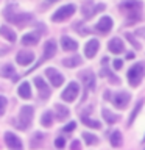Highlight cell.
I'll list each match as a JSON object with an SVG mask.
<instances>
[{"mask_svg":"<svg viewBox=\"0 0 145 150\" xmlns=\"http://www.w3.org/2000/svg\"><path fill=\"white\" fill-rule=\"evenodd\" d=\"M80 63H81V58H80L78 55H75L73 58H67V59L63 61V64L65 67H75V66H78Z\"/></svg>","mask_w":145,"mask_h":150,"instance_id":"obj_24","label":"cell"},{"mask_svg":"<svg viewBox=\"0 0 145 150\" xmlns=\"http://www.w3.org/2000/svg\"><path fill=\"white\" fill-rule=\"evenodd\" d=\"M75 128H77V122H69L63 130H64V133H70V131H73Z\"/></svg>","mask_w":145,"mask_h":150,"instance_id":"obj_32","label":"cell"},{"mask_svg":"<svg viewBox=\"0 0 145 150\" xmlns=\"http://www.w3.org/2000/svg\"><path fill=\"white\" fill-rule=\"evenodd\" d=\"M6 103H8L6 97L0 96V116H2L3 112H5V110H6Z\"/></svg>","mask_w":145,"mask_h":150,"instance_id":"obj_31","label":"cell"},{"mask_svg":"<svg viewBox=\"0 0 145 150\" xmlns=\"http://www.w3.org/2000/svg\"><path fill=\"white\" fill-rule=\"evenodd\" d=\"M81 120H83L87 127H91V128H100V127H101V125H100V122L92 120L91 117H87V116H83V117H81Z\"/></svg>","mask_w":145,"mask_h":150,"instance_id":"obj_26","label":"cell"},{"mask_svg":"<svg viewBox=\"0 0 145 150\" xmlns=\"http://www.w3.org/2000/svg\"><path fill=\"white\" fill-rule=\"evenodd\" d=\"M45 75L49 77V80H50V83L53 84L55 88H58V86H61L63 84V81H64V77L61 75L56 69H53V67H49L45 70Z\"/></svg>","mask_w":145,"mask_h":150,"instance_id":"obj_8","label":"cell"},{"mask_svg":"<svg viewBox=\"0 0 145 150\" xmlns=\"http://www.w3.org/2000/svg\"><path fill=\"white\" fill-rule=\"evenodd\" d=\"M144 142H145V138H144Z\"/></svg>","mask_w":145,"mask_h":150,"instance_id":"obj_38","label":"cell"},{"mask_svg":"<svg viewBox=\"0 0 145 150\" xmlns=\"http://www.w3.org/2000/svg\"><path fill=\"white\" fill-rule=\"evenodd\" d=\"M50 2H55V0H50Z\"/></svg>","mask_w":145,"mask_h":150,"instance_id":"obj_37","label":"cell"},{"mask_svg":"<svg viewBox=\"0 0 145 150\" xmlns=\"http://www.w3.org/2000/svg\"><path fill=\"white\" fill-rule=\"evenodd\" d=\"M56 110L59 111V114H58V117L61 120L63 119H67V116H69V110L65 106H61V105H56Z\"/></svg>","mask_w":145,"mask_h":150,"instance_id":"obj_30","label":"cell"},{"mask_svg":"<svg viewBox=\"0 0 145 150\" xmlns=\"http://www.w3.org/2000/svg\"><path fill=\"white\" fill-rule=\"evenodd\" d=\"M33 59H34V53L30 50H20L16 56V61L20 66H28L30 63H33Z\"/></svg>","mask_w":145,"mask_h":150,"instance_id":"obj_11","label":"cell"},{"mask_svg":"<svg viewBox=\"0 0 145 150\" xmlns=\"http://www.w3.org/2000/svg\"><path fill=\"white\" fill-rule=\"evenodd\" d=\"M5 142H6V145L11 150H22V142L20 139L17 138L14 133H11V131H8V133H5Z\"/></svg>","mask_w":145,"mask_h":150,"instance_id":"obj_9","label":"cell"},{"mask_svg":"<svg viewBox=\"0 0 145 150\" xmlns=\"http://www.w3.org/2000/svg\"><path fill=\"white\" fill-rule=\"evenodd\" d=\"M14 72H16V70H14L13 64H5V66H2V67H0V75H2V77H5V78L13 77Z\"/></svg>","mask_w":145,"mask_h":150,"instance_id":"obj_22","label":"cell"},{"mask_svg":"<svg viewBox=\"0 0 145 150\" xmlns=\"http://www.w3.org/2000/svg\"><path fill=\"white\" fill-rule=\"evenodd\" d=\"M126 38H128V41L131 42V44H133L134 47H136V49H140V45H139V42H136L134 39H133V36H131V35H126Z\"/></svg>","mask_w":145,"mask_h":150,"instance_id":"obj_34","label":"cell"},{"mask_svg":"<svg viewBox=\"0 0 145 150\" xmlns=\"http://www.w3.org/2000/svg\"><path fill=\"white\" fill-rule=\"evenodd\" d=\"M39 39H41L39 33H27V35H23V38H22V44L23 45H34L39 42Z\"/></svg>","mask_w":145,"mask_h":150,"instance_id":"obj_19","label":"cell"},{"mask_svg":"<svg viewBox=\"0 0 145 150\" xmlns=\"http://www.w3.org/2000/svg\"><path fill=\"white\" fill-rule=\"evenodd\" d=\"M55 53H56V42H55L53 39L47 41V42H45V45H44V56H42V59H41V61L50 59Z\"/></svg>","mask_w":145,"mask_h":150,"instance_id":"obj_17","label":"cell"},{"mask_svg":"<svg viewBox=\"0 0 145 150\" xmlns=\"http://www.w3.org/2000/svg\"><path fill=\"white\" fill-rule=\"evenodd\" d=\"M72 150H80V142L78 141H73L72 142Z\"/></svg>","mask_w":145,"mask_h":150,"instance_id":"obj_36","label":"cell"},{"mask_svg":"<svg viewBox=\"0 0 145 150\" xmlns=\"http://www.w3.org/2000/svg\"><path fill=\"white\" fill-rule=\"evenodd\" d=\"M128 102H130V94L128 92H117L112 96V105H114L115 108H125L126 105H128Z\"/></svg>","mask_w":145,"mask_h":150,"instance_id":"obj_7","label":"cell"},{"mask_svg":"<svg viewBox=\"0 0 145 150\" xmlns=\"http://www.w3.org/2000/svg\"><path fill=\"white\" fill-rule=\"evenodd\" d=\"M142 75H144V66L142 64H134L131 66L130 70H128V81L131 86H137L140 83V80H142Z\"/></svg>","mask_w":145,"mask_h":150,"instance_id":"obj_3","label":"cell"},{"mask_svg":"<svg viewBox=\"0 0 145 150\" xmlns=\"http://www.w3.org/2000/svg\"><path fill=\"white\" fill-rule=\"evenodd\" d=\"M92 5H94L92 2H87V3L83 5V16L86 17V19H91L97 11H103V9H105V5H103V3L95 5L94 8H92Z\"/></svg>","mask_w":145,"mask_h":150,"instance_id":"obj_10","label":"cell"},{"mask_svg":"<svg viewBox=\"0 0 145 150\" xmlns=\"http://www.w3.org/2000/svg\"><path fill=\"white\" fill-rule=\"evenodd\" d=\"M108 49H109L112 53L119 55V53H122V52L125 50L123 41H122L120 38H112V39L109 41V44H108Z\"/></svg>","mask_w":145,"mask_h":150,"instance_id":"obj_15","label":"cell"},{"mask_svg":"<svg viewBox=\"0 0 145 150\" xmlns=\"http://www.w3.org/2000/svg\"><path fill=\"white\" fill-rule=\"evenodd\" d=\"M111 145L112 147H120L122 145V133L120 131H114L111 134Z\"/></svg>","mask_w":145,"mask_h":150,"instance_id":"obj_25","label":"cell"},{"mask_svg":"<svg viewBox=\"0 0 145 150\" xmlns=\"http://www.w3.org/2000/svg\"><path fill=\"white\" fill-rule=\"evenodd\" d=\"M34 84L37 86V91H39L41 98H47L50 96V88L45 84V81H44L42 77H34Z\"/></svg>","mask_w":145,"mask_h":150,"instance_id":"obj_13","label":"cell"},{"mask_svg":"<svg viewBox=\"0 0 145 150\" xmlns=\"http://www.w3.org/2000/svg\"><path fill=\"white\" fill-rule=\"evenodd\" d=\"M17 91H19V96H20L22 98H30L31 97V88L27 81L20 83V86H19Z\"/></svg>","mask_w":145,"mask_h":150,"instance_id":"obj_21","label":"cell"},{"mask_svg":"<svg viewBox=\"0 0 145 150\" xmlns=\"http://www.w3.org/2000/svg\"><path fill=\"white\" fill-rule=\"evenodd\" d=\"M98 47H100V42H98V39L87 41V44L84 45V53H86L87 58H94V56H95Z\"/></svg>","mask_w":145,"mask_h":150,"instance_id":"obj_14","label":"cell"},{"mask_svg":"<svg viewBox=\"0 0 145 150\" xmlns=\"http://www.w3.org/2000/svg\"><path fill=\"white\" fill-rule=\"evenodd\" d=\"M0 35H2L6 41H9V42L16 41V33H14L8 25H2V27H0Z\"/></svg>","mask_w":145,"mask_h":150,"instance_id":"obj_20","label":"cell"},{"mask_svg":"<svg viewBox=\"0 0 145 150\" xmlns=\"http://www.w3.org/2000/svg\"><path fill=\"white\" fill-rule=\"evenodd\" d=\"M75 5L73 3H69V5H64V6H61L56 9V13H53V16H51V21L53 22H63L65 21L67 17H70L72 14L75 13Z\"/></svg>","mask_w":145,"mask_h":150,"instance_id":"obj_1","label":"cell"},{"mask_svg":"<svg viewBox=\"0 0 145 150\" xmlns=\"http://www.w3.org/2000/svg\"><path fill=\"white\" fill-rule=\"evenodd\" d=\"M80 77H81L84 86H86V91H94L95 89V75H94L91 70H86V72H81L80 74Z\"/></svg>","mask_w":145,"mask_h":150,"instance_id":"obj_12","label":"cell"},{"mask_svg":"<svg viewBox=\"0 0 145 150\" xmlns=\"http://www.w3.org/2000/svg\"><path fill=\"white\" fill-rule=\"evenodd\" d=\"M83 138H84V141H86L87 145H94V144L98 142V138L94 136V134H91V133H83Z\"/></svg>","mask_w":145,"mask_h":150,"instance_id":"obj_29","label":"cell"},{"mask_svg":"<svg viewBox=\"0 0 145 150\" xmlns=\"http://www.w3.org/2000/svg\"><path fill=\"white\" fill-rule=\"evenodd\" d=\"M97 31H100V33H106V31H109L111 28H112V19L109 16H103L100 21H98L97 23Z\"/></svg>","mask_w":145,"mask_h":150,"instance_id":"obj_16","label":"cell"},{"mask_svg":"<svg viewBox=\"0 0 145 150\" xmlns=\"http://www.w3.org/2000/svg\"><path fill=\"white\" fill-rule=\"evenodd\" d=\"M140 6H142V2H139V0H125V2L120 3V9L125 11L133 19H139V14H136V13H137V9Z\"/></svg>","mask_w":145,"mask_h":150,"instance_id":"obj_2","label":"cell"},{"mask_svg":"<svg viewBox=\"0 0 145 150\" xmlns=\"http://www.w3.org/2000/svg\"><path fill=\"white\" fill-rule=\"evenodd\" d=\"M61 47H63V50H65V52H72V50L78 49V44L72 39V38L63 36V38H61Z\"/></svg>","mask_w":145,"mask_h":150,"instance_id":"obj_18","label":"cell"},{"mask_svg":"<svg viewBox=\"0 0 145 150\" xmlns=\"http://www.w3.org/2000/svg\"><path fill=\"white\" fill-rule=\"evenodd\" d=\"M41 124L44 127H50L51 124H53V112L45 111L44 114H42V117H41Z\"/></svg>","mask_w":145,"mask_h":150,"instance_id":"obj_23","label":"cell"},{"mask_svg":"<svg viewBox=\"0 0 145 150\" xmlns=\"http://www.w3.org/2000/svg\"><path fill=\"white\" fill-rule=\"evenodd\" d=\"M142 105H144V102L140 100V102H137V105L134 106V110H133V112H131V117H130V120H128V124L131 125L134 122V119H136V116L139 114V111H140V108H142Z\"/></svg>","mask_w":145,"mask_h":150,"instance_id":"obj_28","label":"cell"},{"mask_svg":"<svg viewBox=\"0 0 145 150\" xmlns=\"http://www.w3.org/2000/svg\"><path fill=\"white\" fill-rule=\"evenodd\" d=\"M103 117H105V120L108 122V124H114V122L119 120V117L111 114V111H108V110H103Z\"/></svg>","mask_w":145,"mask_h":150,"instance_id":"obj_27","label":"cell"},{"mask_svg":"<svg viewBox=\"0 0 145 150\" xmlns=\"http://www.w3.org/2000/svg\"><path fill=\"white\" fill-rule=\"evenodd\" d=\"M122 66H123V61H122V59H115L114 61V69L119 70V69H122Z\"/></svg>","mask_w":145,"mask_h":150,"instance_id":"obj_35","label":"cell"},{"mask_svg":"<svg viewBox=\"0 0 145 150\" xmlns=\"http://www.w3.org/2000/svg\"><path fill=\"white\" fill-rule=\"evenodd\" d=\"M55 145L58 149H63L64 145H65V141H64V138H56V141H55Z\"/></svg>","mask_w":145,"mask_h":150,"instance_id":"obj_33","label":"cell"},{"mask_svg":"<svg viewBox=\"0 0 145 150\" xmlns=\"http://www.w3.org/2000/svg\"><path fill=\"white\" fill-rule=\"evenodd\" d=\"M8 19V22H13L19 27H23L28 21H31V14L30 13H17V14H9V16H5Z\"/></svg>","mask_w":145,"mask_h":150,"instance_id":"obj_6","label":"cell"},{"mask_svg":"<svg viewBox=\"0 0 145 150\" xmlns=\"http://www.w3.org/2000/svg\"><path fill=\"white\" fill-rule=\"evenodd\" d=\"M78 94H80V86H78V83H69V86L63 91V94H61V97H63V100L65 102H75V98L78 97Z\"/></svg>","mask_w":145,"mask_h":150,"instance_id":"obj_5","label":"cell"},{"mask_svg":"<svg viewBox=\"0 0 145 150\" xmlns=\"http://www.w3.org/2000/svg\"><path fill=\"white\" fill-rule=\"evenodd\" d=\"M31 119H33V106H23L20 110V116H19V128L20 130H25L30 127L31 124Z\"/></svg>","mask_w":145,"mask_h":150,"instance_id":"obj_4","label":"cell"}]
</instances>
